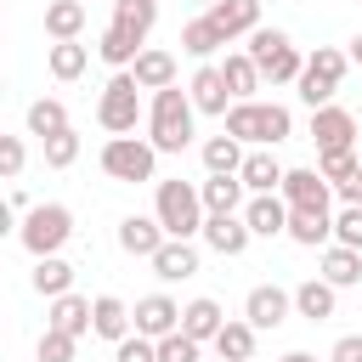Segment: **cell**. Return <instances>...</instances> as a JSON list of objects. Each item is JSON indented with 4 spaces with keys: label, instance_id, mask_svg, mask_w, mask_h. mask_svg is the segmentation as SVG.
I'll return each instance as SVG.
<instances>
[{
    "label": "cell",
    "instance_id": "20",
    "mask_svg": "<svg viewBox=\"0 0 362 362\" xmlns=\"http://www.w3.org/2000/svg\"><path fill=\"white\" fill-rule=\"evenodd\" d=\"M204 17H209L226 40H238V34H255V28H260V0H215Z\"/></svg>",
    "mask_w": 362,
    "mask_h": 362
},
{
    "label": "cell",
    "instance_id": "18",
    "mask_svg": "<svg viewBox=\"0 0 362 362\" xmlns=\"http://www.w3.org/2000/svg\"><path fill=\"white\" fill-rule=\"evenodd\" d=\"M192 272H198V249H192V238H164L158 255H153V277L181 283V277H192Z\"/></svg>",
    "mask_w": 362,
    "mask_h": 362
},
{
    "label": "cell",
    "instance_id": "12",
    "mask_svg": "<svg viewBox=\"0 0 362 362\" xmlns=\"http://www.w3.org/2000/svg\"><path fill=\"white\" fill-rule=\"evenodd\" d=\"M238 215H243V226H249L255 238H283V232H288V204H283V192H249Z\"/></svg>",
    "mask_w": 362,
    "mask_h": 362
},
{
    "label": "cell",
    "instance_id": "33",
    "mask_svg": "<svg viewBox=\"0 0 362 362\" xmlns=\"http://www.w3.org/2000/svg\"><path fill=\"white\" fill-rule=\"evenodd\" d=\"M45 68H51V79H79L85 68H90V45H79V40H57L51 51H45Z\"/></svg>",
    "mask_w": 362,
    "mask_h": 362
},
{
    "label": "cell",
    "instance_id": "13",
    "mask_svg": "<svg viewBox=\"0 0 362 362\" xmlns=\"http://www.w3.org/2000/svg\"><path fill=\"white\" fill-rule=\"evenodd\" d=\"M288 311H294V288H277V283H255L249 300H243V317L255 328H283Z\"/></svg>",
    "mask_w": 362,
    "mask_h": 362
},
{
    "label": "cell",
    "instance_id": "16",
    "mask_svg": "<svg viewBox=\"0 0 362 362\" xmlns=\"http://www.w3.org/2000/svg\"><path fill=\"white\" fill-rule=\"evenodd\" d=\"M164 238H170V232L158 226V215H124V221H119V249L136 255V260H153Z\"/></svg>",
    "mask_w": 362,
    "mask_h": 362
},
{
    "label": "cell",
    "instance_id": "27",
    "mask_svg": "<svg viewBox=\"0 0 362 362\" xmlns=\"http://www.w3.org/2000/svg\"><path fill=\"white\" fill-rule=\"evenodd\" d=\"M198 198H204V215H238L243 198H249V187H243L238 175H209V181L198 187Z\"/></svg>",
    "mask_w": 362,
    "mask_h": 362
},
{
    "label": "cell",
    "instance_id": "34",
    "mask_svg": "<svg viewBox=\"0 0 362 362\" xmlns=\"http://www.w3.org/2000/svg\"><path fill=\"white\" fill-rule=\"evenodd\" d=\"M45 34L51 40H79L85 34V0H51L45 6Z\"/></svg>",
    "mask_w": 362,
    "mask_h": 362
},
{
    "label": "cell",
    "instance_id": "50",
    "mask_svg": "<svg viewBox=\"0 0 362 362\" xmlns=\"http://www.w3.org/2000/svg\"><path fill=\"white\" fill-rule=\"evenodd\" d=\"M249 362H260V356H249Z\"/></svg>",
    "mask_w": 362,
    "mask_h": 362
},
{
    "label": "cell",
    "instance_id": "39",
    "mask_svg": "<svg viewBox=\"0 0 362 362\" xmlns=\"http://www.w3.org/2000/svg\"><path fill=\"white\" fill-rule=\"evenodd\" d=\"M34 356H40V362H74V356H79V339L62 334V328H45L40 345H34Z\"/></svg>",
    "mask_w": 362,
    "mask_h": 362
},
{
    "label": "cell",
    "instance_id": "4",
    "mask_svg": "<svg viewBox=\"0 0 362 362\" xmlns=\"http://www.w3.org/2000/svg\"><path fill=\"white\" fill-rule=\"evenodd\" d=\"M153 215H158V226L170 232V238H198L204 232V198H198V187L192 181H158V192H153Z\"/></svg>",
    "mask_w": 362,
    "mask_h": 362
},
{
    "label": "cell",
    "instance_id": "37",
    "mask_svg": "<svg viewBox=\"0 0 362 362\" xmlns=\"http://www.w3.org/2000/svg\"><path fill=\"white\" fill-rule=\"evenodd\" d=\"M317 170L328 187H339L351 170H362V158H356V147H328V153H317Z\"/></svg>",
    "mask_w": 362,
    "mask_h": 362
},
{
    "label": "cell",
    "instance_id": "2",
    "mask_svg": "<svg viewBox=\"0 0 362 362\" xmlns=\"http://www.w3.org/2000/svg\"><path fill=\"white\" fill-rule=\"evenodd\" d=\"M192 119H198L192 96H187L181 85H164V90H153V107H147V141H153L158 153H187Z\"/></svg>",
    "mask_w": 362,
    "mask_h": 362
},
{
    "label": "cell",
    "instance_id": "44",
    "mask_svg": "<svg viewBox=\"0 0 362 362\" xmlns=\"http://www.w3.org/2000/svg\"><path fill=\"white\" fill-rule=\"evenodd\" d=\"M328 362H362V334H339L334 351H328Z\"/></svg>",
    "mask_w": 362,
    "mask_h": 362
},
{
    "label": "cell",
    "instance_id": "28",
    "mask_svg": "<svg viewBox=\"0 0 362 362\" xmlns=\"http://www.w3.org/2000/svg\"><path fill=\"white\" fill-rule=\"evenodd\" d=\"M294 243L317 249V243H334V209H288V232Z\"/></svg>",
    "mask_w": 362,
    "mask_h": 362
},
{
    "label": "cell",
    "instance_id": "15",
    "mask_svg": "<svg viewBox=\"0 0 362 362\" xmlns=\"http://www.w3.org/2000/svg\"><path fill=\"white\" fill-rule=\"evenodd\" d=\"M130 322H136V334L164 339V334H175V328H181V305H175L170 294H147V300H136Z\"/></svg>",
    "mask_w": 362,
    "mask_h": 362
},
{
    "label": "cell",
    "instance_id": "1",
    "mask_svg": "<svg viewBox=\"0 0 362 362\" xmlns=\"http://www.w3.org/2000/svg\"><path fill=\"white\" fill-rule=\"evenodd\" d=\"M153 23H158V0H113V23L102 28L96 57H102L113 74H119V68H130V62H136V51L147 45Z\"/></svg>",
    "mask_w": 362,
    "mask_h": 362
},
{
    "label": "cell",
    "instance_id": "43",
    "mask_svg": "<svg viewBox=\"0 0 362 362\" xmlns=\"http://www.w3.org/2000/svg\"><path fill=\"white\" fill-rule=\"evenodd\" d=\"M23 164H28L23 136H0V181H17V175H23Z\"/></svg>",
    "mask_w": 362,
    "mask_h": 362
},
{
    "label": "cell",
    "instance_id": "22",
    "mask_svg": "<svg viewBox=\"0 0 362 362\" xmlns=\"http://www.w3.org/2000/svg\"><path fill=\"white\" fill-rule=\"evenodd\" d=\"M45 328H62V334H74V339H85L90 334V300L85 294H57L51 300V311H45Z\"/></svg>",
    "mask_w": 362,
    "mask_h": 362
},
{
    "label": "cell",
    "instance_id": "48",
    "mask_svg": "<svg viewBox=\"0 0 362 362\" xmlns=\"http://www.w3.org/2000/svg\"><path fill=\"white\" fill-rule=\"evenodd\" d=\"M283 362H317V356H311V351H288Z\"/></svg>",
    "mask_w": 362,
    "mask_h": 362
},
{
    "label": "cell",
    "instance_id": "17",
    "mask_svg": "<svg viewBox=\"0 0 362 362\" xmlns=\"http://www.w3.org/2000/svg\"><path fill=\"white\" fill-rule=\"evenodd\" d=\"M215 255H226V260H238L243 249H249V226H243V215H204V232H198Z\"/></svg>",
    "mask_w": 362,
    "mask_h": 362
},
{
    "label": "cell",
    "instance_id": "42",
    "mask_svg": "<svg viewBox=\"0 0 362 362\" xmlns=\"http://www.w3.org/2000/svg\"><path fill=\"white\" fill-rule=\"evenodd\" d=\"M113 362H158V339H147V334H124L119 345H113Z\"/></svg>",
    "mask_w": 362,
    "mask_h": 362
},
{
    "label": "cell",
    "instance_id": "38",
    "mask_svg": "<svg viewBox=\"0 0 362 362\" xmlns=\"http://www.w3.org/2000/svg\"><path fill=\"white\" fill-rule=\"evenodd\" d=\"M40 147H45V164H51V170H68V164L79 158V130L68 124V130H57V136H45Z\"/></svg>",
    "mask_w": 362,
    "mask_h": 362
},
{
    "label": "cell",
    "instance_id": "47",
    "mask_svg": "<svg viewBox=\"0 0 362 362\" xmlns=\"http://www.w3.org/2000/svg\"><path fill=\"white\" fill-rule=\"evenodd\" d=\"M345 57H351V62H356V68H362V34H356V40H351V51H345Z\"/></svg>",
    "mask_w": 362,
    "mask_h": 362
},
{
    "label": "cell",
    "instance_id": "6",
    "mask_svg": "<svg viewBox=\"0 0 362 362\" xmlns=\"http://www.w3.org/2000/svg\"><path fill=\"white\" fill-rule=\"evenodd\" d=\"M243 51L255 57V68H260V79H272V85H294V79H300V68H305V57H300V45H294V40L283 34V28H255Z\"/></svg>",
    "mask_w": 362,
    "mask_h": 362
},
{
    "label": "cell",
    "instance_id": "24",
    "mask_svg": "<svg viewBox=\"0 0 362 362\" xmlns=\"http://www.w3.org/2000/svg\"><path fill=\"white\" fill-rule=\"evenodd\" d=\"M255 334H260V328H255L249 317H226V322H221V334H215L209 345H215V356H221V362H249V356H255Z\"/></svg>",
    "mask_w": 362,
    "mask_h": 362
},
{
    "label": "cell",
    "instance_id": "26",
    "mask_svg": "<svg viewBox=\"0 0 362 362\" xmlns=\"http://www.w3.org/2000/svg\"><path fill=\"white\" fill-rule=\"evenodd\" d=\"M238 181H243L249 192H277V187H283V164L272 158V147H255V153H243Z\"/></svg>",
    "mask_w": 362,
    "mask_h": 362
},
{
    "label": "cell",
    "instance_id": "23",
    "mask_svg": "<svg viewBox=\"0 0 362 362\" xmlns=\"http://www.w3.org/2000/svg\"><path fill=\"white\" fill-rule=\"evenodd\" d=\"M221 322H226V311H221V300H209V294H198V300L181 305V334H192L198 345H209V339L221 334Z\"/></svg>",
    "mask_w": 362,
    "mask_h": 362
},
{
    "label": "cell",
    "instance_id": "45",
    "mask_svg": "<svg viewBox=\"0 0 362 362\" xmlns=\"http://www.w3.org/2000/svg\"><path fill=\"white\" fill-rule=\"evenodd\" d=\"M334 192H339V204H362V170H351V175H345Z\"/></svg>",
    "mask_w": 362,
    "mask_h": 362
},
{
    "label": "cell",
    "instance_id": "29",
    "mask_svg": "<svg viewBox=\"0 0 362 362\" xmlns=\"http://www.w3.org/2000/svg\"><path fill=\"white\" fill-rule=\"evenodd\" d=\"M322 277H328L334 288H356V283H362V249L322 243Z\"/></svg>",
    "mask_w": 362,
    "mask_h": 362
},
{
    "label": "cell",
    "instance_id": "51",
    "mask_svg": "<svg viewBox=\"0 0 362 362\" xmlns=\"http://www.w3.org/2000/svg\"><path fill=\"white\" fill-rule=\"evenodd\" d=\"M215 362H221V356H215Z\"/></svg>",
    "mask_w": 362,
    "mask_h": 362
},
{
    "label": "cell",
    "instance_id": "36",
    "mask_svg": "<svg viewBox=\"0 0 362 362\" xmlns=\"http://www.w3.org/2000/svg\"><path fill=\"white\" fill-rule=\"evenodd\" d=\"M57 130H68V107L57 102V96H40V102H28V136H57Z\"/></svg>",
    "mask_w": 362,
    "mask_h": 362
},
{
    "label": "cell",
    "instance_id": "25",
    "mask_svg": "<svg viewBox=\"0 0 362 362\" xmlns=\"http://www.w3.org/2000/svg\"><path fill=\"white\" fill-rule=\"evenodd\" d=\"M130 74H136L141 90H164V85H175V57L158 51V45H141L136 62H130Z\"/></svg>",
    "mask_w": 362,
    "mask_h": 362
},
{
    "label": "cell",
    "instance_id": "41",
    "mask_svg": "<svg viewBox=\"0 0 362 362\" xmlns=\"http://www.w3.org/2000/svg\"><path fill=\"white\" fill-rule=\"evenodd\" d=\"M334 243L362 249V204H339L334 209Z\"/></svg>",
    "mask_w": 362,
    "mask_h": 362
},
{
    "label": "cell",
    "instance_id": "8",
    "mask_svg": "<svg viewBox=\"0 0 362 362\" xmlns=\"http://www.w3.org/2000/svg\"><path fill=\"white\" fill-rule=\"evenodd\" d=\"M17 238L23 249L40 260V255H62V243L74 238V209L68 204H34L23 221H17Z\"/></svg>",
    "mask_w": 362,
    "mask_h": 362
},
{
    "label": "cell",
    "instance_id": "14",
    "mask_svg": "<svg viewBox=\"0 0 362 362\" xmlns=\"http://www.w3.org/2000/svg\"><path fill=\"white\" fill-rule=\"evenodd\" d=\"M187 96H192V107H198V113H215V119H226V107H232V90H226V79H221V62H198V74L187 79Z\"/></svg>",
    "mask_w": 362,
    "mask_h": 362
},
{
    "label": "cell",
    "instance_id": "5",
    "mask_svg": "<svg viewBox=\"0 0 362 362\" xmlns=\"http://www.w3.org/2000/svg\"><path fill=\"white\" fill-rule=\"evenodd\" d=\"M96 124H102L107 136H136V124H141V85H136L130 68H119V74L102 85V96H96Z\"/></svg>",
    "mask_w": 362,
    "mask_h": 362
},
{
    "label": "cell",
    "instance_id": "40",
    "mask_svg": "<svg viewBox=\"0 0 362 362\" xmlns=\"http://www.w3.org/2000/svg\"><path fill=\"white\" fill-rule=\"evenodd\" d=\"M158 362H204V345H198L192 334H181V328H175V334H164V339H158Z\"/></svg>",
    "mask_w": 362,
    "mask_h": 362
},
{
    "label": "cell",
    "instance_id": "19",
    "mask_svg": "<svg viewBox=\"0 0 362 362\" xmlns=\"http://www.w3.org/2000/svg\"><path fill=\"white\" fill-rule=\"evenodd\" d=\"M130 328H136V322H130V305H124L119 294H96V300H90V334H96V339H113V345H119Z\"/></svg>",
    "mask_w": 362,
    "mask_h": 362
},
{
    "label": "cell",
    "instance_id": "10",
    "mask_svg": "<svg viewBox=\"0 0 362 362\" xmlns=\"http://www.w3.org/2000/svg\"><path fill=\"white\" fill-rule=\"evenodd\" d=\"M311 141H317V153H328V147H356V113L339 107V102L311 107Z\"/></svg>",
    "mask_w": 362,
    "mask_h": 362
},
{
    "label": "cell",
    "instance_id": "11",
    "mask_svg": "<svg viewBox=\"0 0 362 362\" xmlns=\"http://www.w3.org/2000/svg\"><path fill=\"white\" fill-rule=\"evenodd\" d=\"M283 204L288 209H328L334 198H328V181H322V170L317 164H300V170H283Z\"/></svg>",
    "mask_w": 362,
    "mask_h": 362
},
{
    "label": "cell",
    "instance_id": "7",
    "mask_svg": "<svg viewBox=\"0 0 362 362\" xmlns=\"http://www.w3.org/2000/svg\"><path fill=\"white\" fill-rule=\"evenodd\" d=\"M102 175L107 181H153L158 175V147L147 136H107L102 141Z\"/></svg>",
    "mask_w": 362,
    "mask_h": 362
},
{
    "label": "cell",
    "instance_id": "46",
    "mask_svg": "<svg viewBox=\"0 0 362 362\" xmlns=\"http://www.w3.org/2000/svg\"><path fill=\"white\" fill-rule=\"evenodd\" d=\"M11 232H17V204H11V198H0V243H6Z\"/></svg>",
    "mask_w": 362,
    "mask_h": 362
},
{
    "label": "cell",
    "instance_id": "31",
    "mask_svg": "<svg viewBox=\"0 0 362 362\" xmlns=\"http://www.w3.org/2000/svg\"><path fill=\"white\" fill-rule=\"evenodd\" d=\"M28 283H34V294L57 300V294H68V288H74V266H68L62 255H40V260H34V272H28Z\"/></svg>",
    "mask_w": 362,
    "mask_h": 362
},
{
    "label": "cell",
    "instance_id": "21",
    "mask_svg": "<svg viewBox=\"0 0 362 362\" xmlns=\"http://www.w3.org/2000/svg\"><path fill=\"white\" fill-rule=\"evenodd\" d=\"M334 305H339V288H334L328 277H305V283L294 288V311H300L305 322H328Z\"/></svg>",
    "mask_w": 362,
    "mask_h": 362
},
{
    "label": "cell",
    "instance_id": "30",
    "mask_svg": "<svg viewBox=\"0 0 362 362\" xmlns=\"http://www.w3.org/2000/svg\"><path fill=\"white\" fill-rule=\"evenodd\" d=\"M221 79H226L232 102H249V96L260 90V68H255V57H249V51H226V62H221Z\"/></svg>",
    "mask_w": 362,
    "mask_h": 362
},
{
    "label": "cell",
    "instance_id": "49",
    "mask_svg": "<svg viewBox=\"0 0 362 362\" xmlns=\"http://www.w3.org/2000/svg\"><path fill=\"white\" fill-rule=\"evenodd\" d=\"M198 6H204V11H209V6H215V0H198Z\"/></svg>",
    "mask_w": 362,
    "mask_h": 362
},
{
    "label": "cell",
    "instance_id": "35",
    "mask_svg": "<svg viewBox=\"0 0 362 362\" xmlns=\"http://www.w3.org/2000/svg\"><path fill=\"white\" fill-rule=\"evenodd\" d=\"M238 164H243V141H238V136L221 130V136L204 141V170H209V175H238Z\"/></svg>",
    "mask_w": 362,
    "mask_h": 362
},
{
    "label": "cell",
    "instance_id": "32",
    "mask_svg": "<svg viewBox=\"0 0 362 362\" xmlns=\"http://www.w3.org/2000/svg\"><path fill=\"white\" fill-rule=\"evenodd\" d=\"M226 45H232V40H226L209 17H192V23L181 28V51H187V57H198V62H209V57H215V51H226Z\"/></svg>",
    "mask_w": 362,
    "mask_h": 362
},
{
    "label": "cell",
    "instance_id": "3",
    "mask_svg": "<svg viewBox=\"0 0 362 362\" xmlns=\"http://www.w3.org/2000/svg\"><path fill=\"white\" fill-rule=\"evenodd\" d=\"M226 136H238V141H249V147H277V141H288L294 136V113L283 107V102H232L226 107Z\"/></svg>",
    "mask_w": 362,
    "mask_h": 362
},
{
    "label": "cell",
    "instance_id": "9",
    "mask_svg": "<svg viewBox=\"0 0 362 362\" xmlns=\"http://www.w3.org/2000/svg\"><path fill=\"white\" fill-rule=\"evenodd\" d=\"M345 68H351V57H345L339 45H317V51L305 57V68H300V79H294V90H300V102H305V107H322V102H334V90H339V79H345Z\"/></svg>",
    "mask_w": 362,
    "mask_h": 362
}]
</instances>
